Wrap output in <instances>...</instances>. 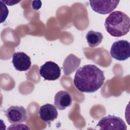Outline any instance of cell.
I'll return each instance as SVG.
<instances>
[{
  "label": "cell",
  "instance_id": "7a4b0ae2",
  "mask_svg": "<svg viewBox=\"0 0 130 130\" xmlns=\"http://www.w3.org/2000/svg\"><path fill=\"white\" fill-rule=\"evenodd\" d=\"M105 27L111 36L120 37L129 32L130 19L125 13L120 11H115L111 12L106 18Z\"/></svg>",
  "mask_w": 130,
  "mask_h": 130
},
{
  "label": "cell",
  "instance_id": "8992f818",
  "mask_svg": "<svg viewBox=\"0 0 130 130\" xmlns=\"http://www.w3.org/2000/svg\"><path fill=\"white\" fill-rule=\"evenodd\" d=\"M6 116L12 124L21 123L26 121L27 118L26 109L22 106L10 107L6 111Z\"/></svg>",
  "mask_w": 130,
  "mask_h": 130
},
{
  "label": "cell",
  "instance_id": "8fae6325",
  "mask_svg": "<svg viewBox=\"0 0 130 130\" xmlns=\"http://www.w3.org/2000/svg\"><path fill=\"white\" fill-rule=\"evenodd\" d=\"M86 39L89 46L94 47L98 46L102 42L103 36L100 32L90 30L86 34Z\"/></svg>",
  "mask_w": 130,
  "mask_h": 130
},
{
  "label": "cell",
  "instance_id": "277c9868",
  "mask_svg": "<svg viewBox=\"0 0 130 130\" xmlns=\"http://www.w3.org/2000/svg\"><path fill=\"white\" fill-rule=\"evenodd\" d=\"M100 129L126 130V124L119 117L114 115H108L103 117L96 125Z\"/></svg>",
  "mask_w": 130,
  "mask_h": 130
},
{
  "label": "cell",
  "instance_id": "3957f363",
  "mask_svg": "<svg viewBox=\"0 0 130 130\" xmlns=\"http://www.w3.org/2000/svg\"><path fill=\"white\" fill-rule=\"evenodd\" d=\"M111 57L119 61H123L130 56V43L126 40H120L113 43L110 49Z\"/></svg>",
  "mask_w": 130,
  "mask_h": 130
},
{
  "label": "cell",
  "instance_id": "6da1fadb",
  "mask_svg": "<svg viewBox=\"0 0 130 130\" xmlns=\"http://www.w3.org/2000/svg\"><path fill=\"white\" fill-rule=\"evenodd\" d=\"M105 80L103 71L94 64H86L76 71L74 84L82 92L93 93L102 86Z\"/></svg>",
  "mask_w": 130,
  "mask_h": 130
},
{
  "label": "cell",
  "instance_id": "9c48e42d",
  "mask_svg": "<svg viewBox=\"0 0 130 130\" xmlns=\"http://www.w3.org/2000/svg\"><path fill=\"white\" fill-rule=\"evenodd\" d=\"M39 114L42 120L49 123L57 118L58 112L55 106L50 104H46L40 107Z\"/></svg>",
  "mask_w": 130,
  "mask_h": 130
},
{
  "label": "cell",
  "instance_id": "5b68a950",
  "mask_svg": "<svg viewBox=\"0 0 130 130\" xmlns=\"http://www.w3.org/2000/svg\"><path fill=\"white\" fill-rule=\"evenodd\" d=\"M39 74L45 80L53 81L59 78L61 70L57 64L49 61L40 67Z\"/></svg>",
  "mask_w": 130,
  "mask_h": 130
},
{
  "label": "cell",
  "instance_id": "ba28073f",
  "mask_svg": "<svg viewBox=\"0 0 130 130\" xmlns=\"http://www.w3.org/2000/svg\"><path fill=\"white\" fill-rule=\"evenodd\" d=\"M12 61L15 69L19 71H27L31 64L29 56L23 52H15Z\"/></svg>",
  "mask_w": 130,
  "mask_h": 130
},
{
  "label": "cell",
  "instance_id": "7c38bea8",
  "mask_svg": "<svg viewBox=\"0 0 130 130\" xmlns=\"http://www.w3.org/2000/svg\"><path fill=\"white\" fill-rule=\"evenodd\" d=\"M2 2H4V3H6L7 5L8 6H12V5H14L18 3L19 2H20V1H1Z\"/></svg>",
  "mask_w": 130,
  "mask_h": 130
},
{
  "label": "cell",
  "instance_id": "30bf717a",
  "mask_svg": "<svg viewBox=\"0 0 130 130\" xmlns=\"http://www.w3.org/2000/svg\"><path fill=\"white\" fill-rule=\"evenodd\" d=\"M72 103V98L69 92L61 90L57 92L54 96V105L60 110L70 107Z\"/></svg>",
  "mask_w": 130,
  "mask_h": 130
},
{
  "label": "cell",
  "instance_id": "52a82bcc",
  "mask_svg": "<svg viewBox=\"0 0 130 130\" xmlns=\"http://www.w3.org/2000/svg\"><path fill=\"white\" fill-rule=\"evenodd\" d=\"M119 1H90V6L95 12L101 14H108L112 12L118 6Z\"/></svg>",
  "mask_w": 130,
  "mask_h": 130
}]
</instances>
